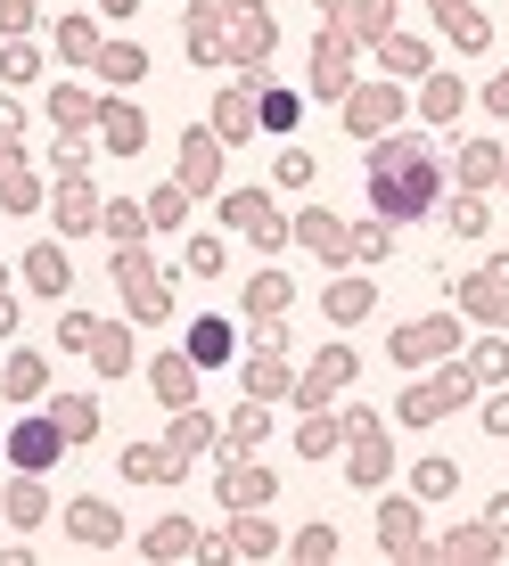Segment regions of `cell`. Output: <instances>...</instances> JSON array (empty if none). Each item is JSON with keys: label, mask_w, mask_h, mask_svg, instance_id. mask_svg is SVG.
Instances as JSON below:
<instances>
[{"label": "cell", "mask_w": 509, "mask_h": 566, "mask_svg": "<svg viewBox=\"0 0 509 566\" xmlns=\"http://www.w3.org/2000/svg\"><path fill=\"white\" fill-rule=\"evenodd\" d=\"M370 173H378V205H386V214H419V205L435 198V156L419 140H386Z\"/></svg>", "instance_id": "obj_1"}, {"label": "cell", "mask_w": 509, "mask_h": 566, "mask_svg": "<svg viewBox=\"0 0 509 566\" xmlns=\"http://www.w3.org/2000/svg\"><path fill=\"white\" fill-rule=\"evenodd\" d=\"M9 452H17L25 468H41V460H58V427H50V419H25V427H17V443H9Z\"/></svg>", "instance_id": "obj_2"}, {"label": "cell", "mask_w": 509, "mask_h": 566, "mask_svg": "<svg viewBox=\"0 0 509 566\" xmlns=\"http://www.w3.org/2000/svg\"><path fill=\"white\" fill-rule=\"evenodd\" d=\"M189 353H198V362H222V353H230L222 320H198V337H189Z\"/></svg>", "instance_id": "obj_3"}, {"label": "cell", "mask_w": 509, "mask_h": 566, "mask_svg": "<svg viewBox=\"0 0 509 566\" xmlns=\"http://www.w3.org/2000/svg\"><path fill=\"white\" fill-rule=\"evenodd\" d=\"M264 124H271V131L296 124V91H271V99H264Z\"/></svg>", "instance_id": "obj_4"}]
</instances>
